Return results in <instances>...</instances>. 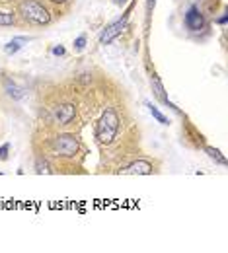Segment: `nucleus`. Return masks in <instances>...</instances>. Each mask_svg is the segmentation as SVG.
I'll return each instance as SVG.
<instances>
[{
	"label": "nucleus",
	"instance_id": "f03ea898",
	"mask_svg": "<svg viewBox=\"0 0 228 253\" xmlns=\"http://www.w3.org/2000/svg\"><path fill=\"white\" fill-rule=\"evenodd\" d=\"M20 14L31 25H49L51 23V14L39 0H21Z\"/></svg>",
	"mask_w": 228,
	"mask_h": 253
},
{
	"label": "nucleus",
	"instance_id": "aec40b11",
	"mask_svg": "<svg viewBox=\"0 0 228 253\" xmlns=\"http://www.w3.org/2000/svg\"><path fill=\"white\" fill-rule=\"evenodd\" d=\"M113 2H115V4H117V6H123V4H125V2H127V0H113Z\"/></svg>",
	"mask_w": 228,
	"mask_h": 253
},
{
	"label": "nucleus",
	"instance_id": "2eb2a0df",
	"mask_svg": "<svg viewBox=\"0 0 228 253\" xmlns=\"http://www.w3.org/2000/svg\"><path fill=\"white\" fill-rule=\"evenodd\" d=\"M86 49V35H80L74 39V51H84Z\"/></svg>",
	"mask_w": 228,
	"mask_h": 253
},
{
	"label": "nucleus",
	"instance_id": "6ab92c4d",
	"mask_svg": "<svg viewBox=\"0 0 228 253\" xmlns=\"http://www.w3.org/2000/svg\"><path fill=\"white\" fill-rule=\"evenodd\" d=\"M51 2H53V4H66L68 0H51Z\"/></svg>",
	"mask_w": 228,
	"mask_h": 253
},
{
	"label": "nucleus",
	"instance_id": "7ed1b4c3",
	"mask_svg": "<svg viewBox=\"0 0 228 253\" xmlns=\"http://www.w3.org/2000/svg\"><path fill=\"white\" fill-rule=\"evenodd\" d=\"M78 148H80V144L74 134H59L53 140V152L62 158H72L78 152Z\"/></svg>",
	"mask_w": 228,
	"mask_h": 253
},
{
	"label": "nucleus",
	"instance_id": "4468645a",
	"mask_svg": "<svg viewBox=\"0 0 228 253\" xmlns=\"http://www.w3.org/2000/svg\"><path fill=\"white\" fill-rule=\"evenodd\" d=\"M35 171H37V173H49V171H51V169H49V164H47V160H45V158H41V156H39V158L35 160Z\"/></svg>",
	"mask_w": 228,
	"mask_h": 253
},
{
	"label": "nucleus",
	"instance_id": "9b49d317",
	"mask_svg": "<svg viewBox=\"0 0 228 253\" xmlns=\"http://www.w3.org/2000/svg\"><path fill=\"white\" fill-rule=\"evenodd\" d=\"M146 107H148V111L152 113V117H154V119H156L160 125H168V123H170V121H168V119H166V117H164V115L158 111V107H154L150 102H146Z\"/></svg>",
	"mask_w": 228,
	"mask_h": 253
},
{
	"label": "nucleus",
	"instance_id": "20e7f679",
	"mask_svg": "<svg viewBox=\"0 0 228 253\" xmlns=\"http://www.w3.org/2000/svg\"><path fill=\"white\" fill-rule=\"evenodd\" d=\"M205 23H207L205 14L197 6H191L184 16V25L189 33H199L201 29H205Z\"/></svg>",
	"mask_w": 228,
	"mask_h": 253
},
{
	"label": "nucleus",
	"instance_id": "423d86ee",
	"mask_svg": "<svg viewBox=\"0 0 228 253\" xmlns=\"http://www.w3.org/2000/svg\"><path fill=\"white\" fill-rule=\"evenodd\" d=\"M127 16H129V14H125V16H123V20H119V21H115V23H111L109 27H105V29H104V33H102V37H100V43H102V45H109V43H111V41H113V39H115L123 29H125Z\"/></svg>",
	"mask_w": 228,
	"mask_h": 253
},
{
	"label": "nucleus",
	"instance_id": "39448f33",
	"mask_svg": "<svg viewBox=\"0 0 228 253\" xmlns=\"http://www.w3.org/2000/svg\"><path fill=\"white\" fill-rule=\"evenodd\" d=\"M156 169H154V164H150L148 160H135V162H131L125 169H121V173H127V175H150V173H154Z\"/></svg>",
	"mask_w": 228,
	"mask_h": 253
},
{
	"label": "nucleus",
	"instance_id": "f8f14e48",
	"mask_svg": "<svg viewBox=\"0 0 228 253\" xmlns=\"http://www.w3.org/2000/svg\"><path fill=\"white\" fill-rule=\"evenodd\" d=\"M205 152H207L215 162H219L221 166H227V158H225V156H221V152H219L217 148H213V146H205Z\"/></svg>",
	"mask_w": 228,
	"mask_h": 253
},
{
	"label": "nucleus",
	"instance_id": "0eeeda50",
	"mask_svg": "<svg viewBox=\"0 0 228 253\" xmlns=\"http://www.w3.org/2000/svg\"><path fill=\"white\" fill-rule=\"evenodd\" d=\"M53 113H55V119L59 125H70L76 115V107L72 104H62V105H57Z\"/></svg>",
	"mask_w": 228,
	"mask_h": 253
},
{
	"label": "nucleus",
	"instance_id": "9d476101",
	"mask_svg": "<svg viewBox=\"0 0 228 253\" xmlns=\"http://www.w3.org/2000/svg\"><path fill=\"white\" fill-rule=\"evenodd\" d=\"M150 82H152V88H154V94H156V96H158V98H160V100H162L164 104H168V98L164 96V88H162V82L158 80V76H152V80H150Z\"/></svg>",
	"mask_w": 228,
	"mask_h": 253
},
{
	"label": "nucleus",
	"instance_id": "dca6fc26",
	"mask_svg": "<svg viewBox=\"0 0 228 253\" xmlns=\"http://www.w3.org/2000/svg\"><path fill=\"white\" fill-rule=\"evenodd\" d=\"M10 148H12V144H10V142H4V144L0 146V160H2V162H4V160H8Z\"/></svg>",
	"mask_w": 228,
	"mask_h": 253
},
{
	"label": "nucleus",
	"instance_id": "1a4fd4ad",
	"mask_svg": "<svg viewBox=\"0 0 228 253\" xmlns=\"http://www.w3.org/2000/svg\"><path fill=\"white\" fill-rule=\"evenodd\" d=\"M27 41H31V37H14L12 41H8L6 45H4V53L6 55H16L23 45L21 43H27Z\"/></svg>",
	"mask_w": 228,
	"mask_h": 253
},
{
	"label": "nucleus",
	"instance_id": "f3484780",
	"mask_svg": "<svg viewBox=\"0 0 228 253\" xmlns=\"http://www.w3.org/2000/svg\"><path fill=\"white\" fill-rule=\"evenodd\" d=\"M51 53H53V55H55V57H62V55H64V53H66V49H64V47H62V45H55V47H53V49H51Z\"/></svg>",
	"mask_w": 228,
	"mask_h": 253
},
{
	"label": "nucleus",
	"instance_id": "a211bd4d",
	"mask_svg": "<svg viewBox=\"0 0 228 253\" xmlns=\"http://www.w3.org/2000/svg\"><path fill=\"white\" fill-rule=\"evenodd\" d=\"M227 20H228V14H223V16L217 20V23H219V25H225V23H227Z\"/></svg>",
	"mask_w": 228,
	"mask_h": 253
},
{
	"label": "nucleus",
	"instance_id": "f257e3e1",
	"mask_svg": "<svg viewBox=\"0 0 228 253\" xmlns=\"http://www.w3.org/2000/svg\"><path fill=\"white\" fill-rule=\"evenodd\" d=\"M119 130V115L113 107H107L96 125V138L100 144H111Z\"/></svg>",
	"mask_w": 228,
	"mask_h": 253
},
{
	"label": "nucleus",
	"instance_id": "ddd939ff",
	"mask_svg": "<svg viewBox=\"0 0 228 253\" xmlns=\"http://www.w3.org/2000/svg\"><path fill=\"white\" fill-rule=\"evenodd\" d=\"M14 23H16L14 14H12V12L0 10V25H2V27H10V25H14Z\"/></svg>",
	"mask_w": 228,
	"mask_h": 253
},
{
	"label": "nucleus",
	"instance_id": "6e6552de",
	"mask_svg": "<svg viewBox=\"0 0 228 253\" xmlns=\"http://www.w3.org/2000/svg\"><path fill=\"white\" fill-rule=\"evenodd\" d=\"M2 88H4V92H6L12 100H21V98H25V90H23L21 86H18L14 80H10L8 76H2Z\"/></svg>",
	"mask_w": 228,
	"mask_h": 253
}]
</instances>
